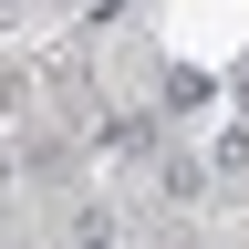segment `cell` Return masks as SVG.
<instances>
[{"label": "cell", "instance_id": "6da1fadb", "mask_svg": "<svg viewBox=\"0 0 249 249\" xmlns=\"http://www.w3.org/2000/svg\"><path fill=\"white\" fill-rule=\"evenodd\" d=\"M156 145H166V135H156V114H104V135H93V156H114V166H145Z\"/></svg>", "mask_w": 249, "mask_h": 249}, {"label": "cell", "instance_id": "7a4b0ae2", "mask_svg": "<svg viewBox=\"0 0 249 249\" xmlns=\"http://www.w3.org/2000/svg\"><path fill=\"white\" fill-rule=\"evenodd\" d=\"M62 249H124V218L114 208H73L62 218Z\"/></svg>", "mask_w": 249, "mask_h": 249}, {"label": "cell", "instance_id": "3957f363", "mask_svg": "<svg viewBox=\"0 0 249 249\" xmlns=\"http://www.w3.org/2000/svg\"><path fill=\"white\" fill-rule=\"evenodd\" d=\"M156 187H166L177 208H187V197H208V156H166V145H156Z\"/></svg>", "mask_w": 249, "mask_h": 249}, {"label": "cell", "instance_id": "277c9868", "mask_svg": "<svg viewBox=\"0 0 249 249\" xmlns=\"http://www.w3.org/2000/svg\"><path fill=\"white\" fill-rule=\"evenodd\" d=\"M208 177H249V124H229V135H208Z\"/></svg>", "mask_w": 249, "mask_h": 249}, {"label": "cell", "instance_id": "5b68a950", "mask_svg": "<svg viewBox=\"0 0 249 249\" xmlns=\"http://www.w3.org/2000/svg\"><path fill=\"white\" fill-rule=\"evenodd\" d=\"M239 124H249V83H239Z\"/></svg>", "mask_w": 249, "mask_h": 249}]
</instances>
